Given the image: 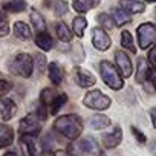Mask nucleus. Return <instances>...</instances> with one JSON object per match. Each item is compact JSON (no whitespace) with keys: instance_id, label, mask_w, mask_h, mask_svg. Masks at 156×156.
<instances>
[{"instance_id":"obj_1","label":"nucleus","mask_w":156,"mask_h":156,"mask_svg":"<svg viewBox=\"0 0 156 156\" xmlns=\"http://www.w3.org/2000/svg\"><path fill=\"white\" fill-rule=\"evenodd\" d=\"M83 129H84L83 119L75 113L61 115L54 121V130L69 141H75L80 138L83 135Z\"/></svg>"},{"instance_id":"obj_2","label":"nucleus","mask_w":156,"mask_h":156,"mask_svg":"<svg viewBox=\"0 0 156 156\" xmlns=\"http://www.w3.org/2000/svg\"><path fill=\"white\" fill-rule=\"evenodd\" d=\"M8 70L17 76L31 78L34 72V57L26 52L16 54L8 63Z\"/></svg>"},{"instance_id":"obj_3","label":"nucleus","mask_w":156,"mask_h":156,"mask_svg":"<svg viewBox=\"0 0 156 156\" xmlns=\"http://www.w3.org/2000/svg\"><path fill=\"white\" fill-rule=\"evenodd\" d=\"M100 75L103 78L104 84L112 90H121L124 87V78L119 73L116 64L109 60H103L100 63Z\"/></svg>"},{"instance_id":"obj_4","label":"nucleus","mask_w":156,"mask_h":156,"mask_svg":"<svg viewBox=\"0 0 156 156\" xmlns=\"http://www.w3.org/2000/svg\"><path fill=\"white\" fill-rule=\"evenodd\" d=\"M83 106L90 110H95V112H104L112 106V98L109 95L103 94L100 89H92L84 95Z\"/></svg>"},{"instance_id":"obj_5","label":"nucleus","mask_w":156,"mask_h":156,"mask_svg":"<svg viewBox=\"0 0 156 156\" xmlns=\"http://www.w3.org/2000/svg\"><path fill=\"white\" fill-rule=\"evenodd\" d=\"M138 35V44L141 49H150L151 46L156 44V25L145 22L138 26L136 29Z\"/></svg>"},{"instance_id":"obj_6","label":"nucleus","mask_w":156,"mask_h":156,"mask_svg":"<svg viewBox=\"0 0 156 156\" xmlns=\"http://www.w3.org/2000/svg\"><path fill=\"white\" fill-rule=\"evenodd\" d=\"M19 145L22 150V156H43V147L41 142H38L37 136L31 135H20Z\"/></svg>"},{"instance_id":"obj_7","label":"nucleus","mask_w":156,"mask_h":156,"mask_svg":"<svg viewBox=\"0 0 156 156\" xmlns=\"http://www.w3.org/2000/svg\"><path fill=\"white\" fill-rule=\"evenodd\" d=\"M43 121L37 116V113H29L25 118L20 119L19 124V132L20 135H31V136H38L41 129H43Z\"/></svg>"},{"instance_id":"obj_8","label":"nucleus","mask_w":156,"mask_h":156,"mask_svg":"<svg viewBox=\"0 0 156 156\" xmlns=\"http://www.w3.org/2000/svg\"><path fill=\"white\" fill-rule=\"evenodd\" d=\"M73 78H75V83L83 89H89L97 84V76L90 70H87L81 66H76L73 69Z\"/></svg>"},{"instance_id":"obj_9","label":"nucleus","mask_w":156,"mask_h":156,"mask_svg":"<svg viewBox=\"0 0 156 156\" xmlns=\"http://www.w3.org/2000/svg\"><path fill=\"white\" fill-rule=\"evenodd\" d=\"M92 44L97 51L106 52L112 46V38L107 34V31H104L103 28H94L92 29Z\"/></svg>"},{"instance_id":"obj_10","label":"nucleus","mask_w":156,"mask_h":156,"mask_svg":"<svg viewBox=\"0 0 156 156\" xmlns=\"http://www.w3.org/2000/svg\"><path fill=\"white\" fill-rule=\"evenodd\" d=\"M115 61H116V67L119 70V73L122 75V78H129L132 76L133 72V63L130 60V57L124 52V51H116L115 52Z\"/></svg>"},{"instance_id":"obj_11","label":"nucleus","mask_w":156,"mask_h":156,"mask_svg":"<svg viewBox=\"0 0 156 156\" xmlns=\"http://www.w3.org/2000/svg\"><path fill=\"white\" fill-rule=\"evenodd\" d=\"M17 113V104L6 97H0V119L2 121H9L16 116Z\"/></svg>"},{"instance_id":"obj_12","label":"nucleus","mask_w":156,"mask_h":156,"mask_svg":"<svg viewBox=\"0 0 156 156\" xmlns=\"http://www.w3.org/2000/svg\"><path fill=\"white\" fill-rule=\"evenodd\" d=\"M122 141V129L119 126H116L110 133H104L103 135V145L106 147V150H112L116 148Z\"/></svg>"},{"instance_id":"obj_13","label":"nucleus","mask_w":156,"mask_h":156,"mask_svg":"<svg viewBox=\"0 0 156 156\" xmlns=\"http://www.w3.org/2000/svg\"><path fill=\"white\" fill-rule=\"evenodd\" d=\"M151 76V67L148 64L147 60L144 58H138L136 63V73H135V80L138 84H144L148 81V78Z\"/></svg>"},{"instance_id":"obj_14","label":"nucleus","mask_w":156,"mask_h":156,"mask_svg":"<svg viewBox=\"0 0 156 156\" xmlns=\"http://www.w3.org/2000/svg\"><path fill=\"white\" fill-rule=\"evenodd\" d=\"M76 150L80 154H95V153H98V145L92 136H84L83 139L78 141Z\"/></svg>"},{"instance_id":"obj_15","label":"nucleus","mask_w":156,"mask_h":156,"mask_svg":"<svg viewBox=\"0 0 156 156\" xmlns=\"http://www.w3.org/2000/svg\"><path fill=\"white\" fill-rule=\"evenodd\" d=\"M119 8L130 16L132 14H141V12L145 11L144 2H139V0H119Z\"/></svg>"},{"instance_id":"obj_16","label":"nucleus","mask_w":156,"mask_h":156,"mask_svg":"<svg viewBox=\"0 0 156 156\" xmlns=\"http://www.w3.org/2000/svg\"><path fill=\"white\" fill-rule=\"evenodd\" d=\"M14 142V129L5 122H0V150Z\"/></svg>"},{"instance_id":"obj_17","label":"nucleus","mask_w":156,"mask_h":156,"mask_svg":"<svg viewBox=\"0 0 156 156\" xmlns=\"http://www.w3.org/2000/svg\"><path fill=\"white\" fill-rule=\"evenodd\" d=\"M101 3V0H72V8L78 14H86L97 8Z\"/></svg>"},{"instance_id":"obj_18","label":"nucleus","mask_w":156,"mask_h":156,"mask_svg":"<svg viewBox=\"0 0 156 156\" xmlns=\"http://www.w3.org/2000/svg\"><path fill=\"white\" fill-rule=\"evenodd\" d=\"M48 76H49L52 84H57V86L61 84V81H63V69H61V66L55 61H51L48 64Z\"/></svg>"},{"instance_id":"obj_19","label":"nucleus","mask_w":156,"mask_h":156,"mask_svg":"<svg viewBox=\"0 0 156 156\" xmlns=\"http://www.w3.org/2000/svg\"><path fill=\"white\" fill-rule=\"evenodd\" d=\"M34 41H35L37 48H40V49L44 51V52H49V51L54 48V38H52L48 32H37Z\"/></svg>"},{"instance_id":"obj_20","label":"nucleus","mask_w":156,"mask_h":156,"mask_svg":"<svg viewBox=\"0 0 156 156\" xmlns=\"http://www.w3.org/2000/svg\"><path fill=\"white\" fill-rule=\"evenodd\" d=\"M12 31H14V35L19 38V40H31L32 38V32H31V28L25 23V22H16L14 26H12Z\"/></svg>"},{"instance_id":"obj_21","label":"nucleus","mask_w":156,"mask_h":156,"mask_svg":"<svg viewBox=\"0 0 156 156\" xmlns=\"http://www.w3.org/2000/svg\"><path fill=\"white\" fill-rule=\"evenodd\" d=\"M89 126H90L94 130H104L106 127L110 126V119H109V116H106V115L97 113V115H94V116L89 118Z\"/></svg>"},{"instance_id":"obj_22","label":"nucleus","mask_w":156,"mask_h":156,"mask_svg":"<svg viewBox=\"0 0 156 156\" xmlns=\"http://www.w3.org/2000/svg\"><path fill=\"white\" fill-rule=\"evenodd\" d=\"M87 28V20L83 16H76L72 20V32L78 37V38H83L84 37V31Z\"/></svg>"},{"instance_id":"obj_23","label":"nucleus","mask_w":156,"mask_h":156,"mask_svg":"<svg viewBox=\"0 0 156 156\" xmlns=\"http://www.w3.org/2000/svg\"><path fill=\"white\" fill-rule=\"evenodd\" d=\"M55 32H57V37L60 41H63V43L72 41V31L69 29V26L64 22H58L55 25Z\"/></svg>"},{"instance_id":"obj_24","label":"nucleus","mask_w":156,"mask_h":156,"mask_svg":"<svg viewBox=\"0 0 156 156\" xmlns=\"http://www.w3.org/2000/svg\"><path fill=\"white\" fill-rule=\"evenodd\" d=\"M112 19H113L115 26H124V25H127V23L132 22L130 14H127V12L122 11L121 8H115V9L112 11Z\"/></svg>"},{"instance_id":"obj_25","label":"nucleus","mask_w":156,"mask_h":156,"mask_svg":"<svg viewBox=\"0 0 156 156\" xmlns=\"http://www.w3.org/2000/svg\"><path fill=\"white\" fill-rule=\"evenodd\" d=\"M58 95V92L52 87H44L41 92H40V104L44 106L46 109H49V106L52 104V101L55 100V97Z\"/></svg>"},{"instance_id":"obj_26","label":"nucleus","mask_w":156,"mask_h":156,"mask_svg":"<svg viewBox=\"0 0 156 156\" xmlns=\"http://www.w3.org/2000/svg\"><path fill=\"white\" fill-rule=\"evenodd\" d=\"M29 17H31V23H32V26L37 32H46V22L37 9H32Z\"/></svg>"},{"instance_id":"obj_27","label":"nucleus","mask_w":156,"mask_h":156,"mask_svg":"<svg viewBox=\"0 0 156 156\" xmlns=\"http://www.w3.org/2000/svg\"><path fill=\"white\" fill-rule=\"evenodd\" d=\"M26 8H28V5H26L25 0H11V2H8V3L3 5V9L8 11V12H12V14L23 12Z\"/></svg>"},{"instance_id":"obj_28","label":"nucleus","mask_w":156,"mask_h":156,"mask_svg":"<svg viewBox=\"0 0 156 156\" xmlns=\"http://www.w3.org/2000/svg\"><path fill=\"white\" fill-rule=\"evenodd\" d=\"M66 103H67V95H66V94H58V95L55 97V100L52 101V104L49 106V113H51V115H57L58 110H60Z\"/></svg>"},{"instance_id":"obj_29","label":"nucleus","mask_w":156,"mask_h":156,"mask_svg":"<svg viewBox=\"0 0 156 156\" xmlns=\"http://www.w3.org/2000/svg\"><path fill=\"white\" fill-rule=\"evenodd\" d=\"M121 46L127 51H130L132 54H136V48H135V41L133 37L129 31H122L121 32Z\"/></svg>"},{"instance_id":"obj_30","label":"nucleus","mask_w":156,"mask_h":156,"mask_svg":"<svg viewBox=\"0 0 156 156\" xmlns=\"http://www.w3.org/2000/svg\"><path fill=\"white\" fill-rule=\"evenodd\" d=\"M97 20H98V23H100V28H103L104 31H106V29H112V28L115 26L112 16H109L107 12H101V14L97 17Z\"/></svg>"},{"instance_id":"obj_31","label":"nucleus","mask_w":156,"mask_h":156,"mask_svg":"<svg viewBox=\"0 0 156 156\" xmlns=\"http://www.w3.org/2000/svg\"><path fill=\"white\" fill-rule=\"evenodd\" d=\"M48 61H46V57L43 55V54H34V69H37L40 73L41 72H44L46 70V67H48Z\"/></svg>"},{"instance_id":"obj_32","label":"nucleus","mask_w":156,"mask_h":156,"mask_svg":"<svg viewBox=\"0 0 156 156\" xmlns=\"http://www.w3.org/2000/svg\"><path fill=\"white\" fill-rule=\"evenodd\" d=\"M67 11H69L67 2H64V0H55V3H54V12H55V16L63 17Z\"/></svg>"},{"instance_id":"obj_33","label":"nucleus","mask_w":156,"mask_h":156,"mask_svg":"<svg viewBox=\"0 0 156 156\" xmlns=\"http://www.w3.org/2000/svg\"><path fill=\"white\" fill-rule=\"evenodd\" d=\"M130 132H132V135L135 136V139H136V142L138 144H145L147 142V138H145V135L138 129V127H135V126H130Z\"/></svg>"},{"instance_id":"obj_34","label":"nucleus","mask_w":156,"mask_h":156,"mask_svg":"<svg viewBox=\"0 0 156 156\" xmlns=\"http://www.w3.org/2000/svg\"><path fill=\"white\" fill-rule=\"evenodd\" d=\"M11 89H12V84H11L8 80H5L2 75H0V97H5Z\"/></svg>"},{"instance_id":"obj_35","label":"nucleus","mask_w":156,"mask_h":156,"mask_svg":"<svg viewBox=\"0 0 156 156\" xmlns=\"http://www.w3.org/2000/svg\"><path fill=\"white\" fill-rule=\"evenodd\" d=\"M147 61H148V64H150L153 69H156V44H154V46H151V48L148 49Z\"/></svg>"},{"instance_id":"obj_36","label":"nucleus","mask_w":156,"mask_h":156,"mask_svg":"<svg viewBox=\"0 0 156 156\" xmlns=\"http://www.w3.org/2000/svg\"><path fill=\"white\" fill-rule=\"evenodd\" d=\"M9 34V25L6 22L0 23V37H6Z\"/></svg>"},{"instance_id":"obj_37","label":"nucleus","mask_w":156,"mask_h":156,"mask_svg":"<svg viewBox=\"0 0 156 156\" xmlns=\"http://www.w3.org/2000/svg\"><path fill=\"white\" fill-rule=\"evenodd\" d=\"M54 156H76V154L70 153V150H55Z\"/></svg>"},{"instance_id":"obj_38","label":"nucleus","mask_w":156,"mask_h":156,"mask_svg":"<svg viewBox=\"0 0 156 156\" xmlns=\"http://www.w3.org/2000/svg\"><path fill=\"white\" fill-rule=\"evenodd\" d=\"M150 119H151L153 127L156 129V107H151V109H150Z\"/></svg>"},{"instance_id":"obj_39","label":"nucleus","mask_w":156,"mask_h":156,"mask_svg":"<svg viewBox=\"0 0 156 156\" xmlns=\"http://www.w3.org/2000/svg\"><path fill=\"white\" fill-rule=\"evenodd\" d=\"M148 148H150V153H151L153 156H156V139H151V141H150Z\"/></svg>"},{"instance_id":"obj_40","label":"nucleus","mask_w":156,"mask_h":156,"mask_svg":"<svg viewBox=\"0 0 156 156\" xmlns=\"http://www.w3.org/2000/svg\"><path fill=\"white\" fill-rule=\"evenodd\" d=\"M98 156H112V154L107 153V150H101V151H98Z\"/></svg>"},{"instance_id":"obj_41","label":"nucleus","mask_w":156,"mask_h":156,"mask_svg":"<svg viewBox=\"0 0 156 156\" xmlns=\"http://www.w3.org/2000/svg\"><path fill=\"white\" fill-rule=\"evenodd\" d=\"M3 156H19V154H17L16 151H6V153H5Z\"/></svg>"},{"instance_id":"obj_42","label":"nucleus","mask_w":156,"mask_h":156,"mask_svg":"<svg viewBox=\"0 0 156 156\" xmlns=\"http://www.w3.org/2000/svg\"><path fill=\"white\" fill-rule=\"evenodd\" d=\"M3 22H6V20H5V16H3V12L0 11V23H3Z\"/></svg>"},{"instance_id":"obj_43","label":"nucleus","mask_w":156,"mask_h":156,"mask_svg":"<svg viewBox=\"0 0 156 156\" xmlns=\"http://www.w3.org/2000/svg\"><path fill=\"white\" fill-rule=\"evenodd\" d=\"M153 89L156 90V78H154V80H153Z\"/></svg>"},{"instance_id":"obj_44","label":"nucleus","mask_w":156,"mask_h":156,"mask_svg":"<svg viewBox=\"0 0 156 156\" xmlns=\"http://www.w3.org/2000/svg\"><path fill=\"white\" fill-rule=\"evenodd\" d=\"M145 2H150V3H154V2H156V0H145Z\"/></svg>"}]
</instances>
